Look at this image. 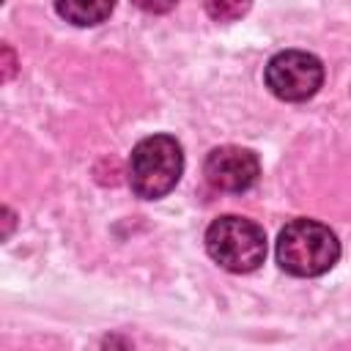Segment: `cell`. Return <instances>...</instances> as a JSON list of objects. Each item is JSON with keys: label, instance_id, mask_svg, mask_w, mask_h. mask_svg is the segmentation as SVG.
Segmentation results:
<instances>
[{"label": "cell", "instance_id": "52a82bcc", "mask_svg": "<svg viewBox=\"0 0 351 351\" xmlns=\"http://www.w3.org/2000/svg\"><path fill=\"white\" fill-rule=\"evenodd\" d=\"M203 5L214 22H236L250 11L252 0H203Z\"/></svg>", "mask_w": 351, "mask_h": 351}, {"label": "cell", "instance_id": "3957f363", "mask_svg": "<svg viewBox=\"0 0 351 351\" xmlns=\"http://www.w3.org/2000/svg\"><path fill=\"white\" fill-rule=\"evenodd\" d=\"M206 250L214 263L233 274L255 271L266 258V233L258 222L225 214L206 230Z\"/></svg>", "mask_w": 351, "mask_h": 351}, {"label": "cell", "instance_id": "8992f818", "mask_svg": "<svg viewBox=\"0 0 351 351\" xmlns=\"http://www.w3.org/2000/svg\"><path fill=\"white\" fill-rule=\"evenodd\" d=\"M115 8V0H55V11L77 25V27H90L104 22Z\"/></svg>", "mask_w": 351, "mask_h": 351}, {"label": "cell", "instance_id": "6da1fadb", "mask_svg": "<svg viewBox=\"0 0 351 351\" xmlns=\"http://www.w3.org/2000/svg\"><path fill=\"white\" fill-rule=\"evenodd\" d=\"M337 258L340 241L318 219H291L277 236V263L293 277H318Z\"/></svg>", "mask_w": 351, "mask_h": 351}, {"label": "cell", "instance_id": "7a4b0ae2", "mask_svg": "<svg viewBox=\"0 0 351 351\" xmlns=\"http://www.w3.org/2000/svg\"><path fill=\"white\" fill-rule=\"evenodd\" d=\"M184 173V154L176 137L151 134L132 148L129 186L143 200H159L176 189Z\"/></svg>", "mask_w": 351, "mask_h": 351}, {"label": "cell", "instance_id": "5b68a950", "mask_svg": "<svg viewBox=\"0 0 351 351\" xmlns=\"http://www.w3.org/2000/svg\"><path fill=\"white\" fill-rule=\"evenodd\" d=\"M206 178L214 189L222 192H247L258 176L261 162L250 148L241 145H219L206 156Z\"/></svg>", "mask_w": 351, "mask_h": 351}, {"label": "cell", "instance_id": "ba28073f", "mask_svg": "<svg viewBox=\"0 0 351 351\" xmlns=\"http://www.w3.org/2000/svg\"><path fill=\"white\" fill-rule=\"evenodd\" d=\"M137 8H143V11H148V14H165V11H170L178 0H132Z\"/></svg>", "mask_w": 351, "mask_h": 351}, {"label": "cell", "instance_id": "277c9868", "mask_svg": "<svg viewBox=\"0 0 351 351\" xmlns=\"http://www.w3.org/2000/svg\"><path fill=\"white\" fill-rule=\"evenodd\" d=\"M266 88L282 101H304L324 85V63L304 49L277 52L266 63Z\"/></svg>", "mask_w": 351, "mask_h": 351}]
</instances>
